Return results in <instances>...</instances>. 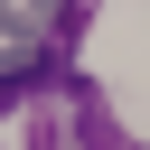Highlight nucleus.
Masks as SVG:
<instances>
[{"instance_id":"1","label":"nucleus","mask_w":150,"mask_h":150,"mask_svg":"<svg viewBox=\"0 0 150 150\" xmlns=\"http://www.w3.org/2000/svg\"><path fill=\"white\" fill-rule=\"evenodd\" d=\"M66 28V0H0V47H19V56H38L47 38Z\"/></svg>"},{"instance_id":"2","label":"nucleus","mask_w":150,"mask_h":150,"mask_svg":"<svg viewBox=\"0 0 150 150\" xmlns=\"http://www.w3.org/2000/svg\"><path fill=\"white\" fill-rule=\"evenodd\" d=\"M75 131H84V141H94V150H122V131H112V112H103V103H94V94H84V103H75Z\"/></svg>"},{"instance_id":"3","label":"nucleus","mask_w":150,"mask_h":150,"mask_svg":"<svg viewBox=\"0 0 150 150\" xmlns=\"http://www.w3.org/2000/svg\"><path fill=\"white\" fill-rule=\"evenodd\" d=\"M19 75H28V56H19V47H0V94H19Z\"/></svg>"}]
</instances>
